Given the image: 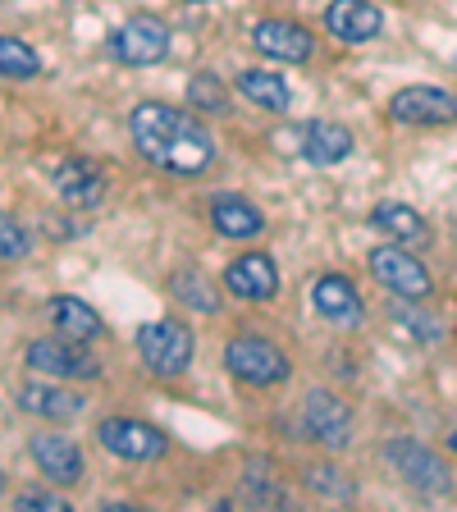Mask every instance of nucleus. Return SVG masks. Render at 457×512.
Instances as JSON below:
<instances>
[{
    "label": "nucleus",
    "instance_id": "nucleus-1",
    "mask_svg": "<svg viewBox=\"0 0 457 512\" xmlns=\"http://www.w3.org/2000/svg\"><path fill=\"white\" fill-rule=\"evenodd\" d=\"M128 128H133V142L138 151L165 174H179V179H197L215 165V138L202 119H192L188 110L160 106V101H142L133 115H128Z\"/></svg>",
    "mask_w": 457,
    "mask_h": 512
},
{
    "label": "nucleus",
    "instance_id": "nucleus-2",
    "mask_svg": "<svg viewBox=\"0 0 457 512\" xmlns=\"http://www.w3.org/2000/svg\"><path fill=\"white\" fill-rule=\"evenodd\" d=\"M192 348H197V339H192V330L183 320H151V325L138 330L142 362H147V371L160 375V380H174V375L188 371Z\"/></svg>",
    "mask_w": 457,
    "mask_h": 512
},
{
    "label": "nucleus",
    "instance_id": "nucleus-3",
    "mask_svg": "<svg viewBox=\"0 0 457 512\" xmlns=\"http://www.w3.org/2000/svg\"><path fill=\"white\" fill-rule=\"evenodd\" d=\"M224 366H229V375L243 384H252V389H266V384H279L288 380V357L279 343L261 339V334H238V339H229V348H224Z\"/></svg>",
    "mask_w": 457,
    "mask_h": 512
},
{
    "label": "nucleus",
    "instance_id": "nucleus-4",
    "mask_svg": "<svg viewBox=\"0 0 457 512\" xmlns=\"http://www.w3.org/2000/svg\"><path fill=\"white\" fill-rule=\"evenodd\" d=\"M371 275L380 279V288H389V293H394V298H403V302H426L430 293H435L430 270L421 266V261H416L403 243L371 247Z\"/></svg>",
    "mask_w": 457,
    "mask_h": 512
},
{
    "label": "nucleus",
    "instance_id": "nucleus-5",
    "mask_svg": "<svg viewBox=\"0 0 457 512\" xmlns=\"http://www.w3.org/2000/svg\"><path fill=\"white\" fill-rule=\"evenodd\" d=\"M384 458H389V467H394L398 476L412 485V490L426 494V499L453 494V476H448V467L439 462L435 448L416 444V439H394V444L384 448Z\"/></svg>",
    "mask_w": 457,
    "mask_h": 512
},
{
    "label": "nucleus",
    "instance_id": "nucleus-6",
    "mask_svg": "<svg viewBox=\"0 0 457 512\" xmlns=\"http://www.w3.org/2000/svg\"><path fill=\"white\" fill-rule=\"evenodd\" d=\"M96 439H101L106 453H115V458H124V462H156L170 453V439L160 435L156 426L138 421V416H106V421L96 426Z\"/></svg>",
    "mask_w": 457,
    "mask_h": 512
},
{
    "label": "nucleus",
    "instance_id": "nucleus-7",
    "mask_svg": "<svg viewBox=\"0 0 457 512\" xmlns=\"http://www.w3.org/2000/svg\"><path fill=\"white\" fill-rule=\"evenodd\" d=\"M110 55L128 69H147V64H160L170 55V28L151 14H138V19H128L124 28L110 32Z\"/></svg>",
    "mask_w": 457,
    "mask_h": 512
},
{
    "label": "nucleus",
    "instance_id": "nucleus-8",
    "mask_svg": "<svg viewBox=\"0 0 457 512\" xmlns=\"http://www.w3.org/2000/svg\"><path fill=\"white\" fill-rule=\"evenodd\" d=\"M389 115L412 128H444V124H457V96L444 92V87L412 83V87H403V92H394Z\"/></svg>",
    "mask_w": 457,
    "mask_h": 512
},
{
    "label": "nucleus",
    "instance_id": "nucleus-9",
    "mask_svg": "<svg viewBox=\"0 0 457 512\" xmlns=\"http://www.w3.org/2000/svg\"><path fill=\"white\" fill-rule=\"evenodd\" d=\"M28 366L37 375H51V380H96L101 362L87 357L74 339H37L28 343Z\"/></svg>",
    "mask_w": 457,
    "mask_h": 512
},
{
    "label": "nucleus",
    "instance_id": "nucleus-10",
    "mask_svg": "<svg viewBox=\"0 0 457 512\" xmlns=\"http://www.w3.org/2000/svg\"><path fill=\"white\" fill-rule=\"evenodd\" d=\"M302 426L316 444L325 448H348L352 444V407L339 394H325V389H311L307 403H302Z\"/></svg>",
    "mask_w": 457,
    "mask_h": 512
},
{
    "label": "nucleus",
    "instance_id": "nucleus-11",
    "mask_svg": "<svg viewBox=\"0 0 457 512\" xmlns=\"http://www.w3.org/2000/svg\"><path fill=\"white\" fill-rule=\"evenodd\" d=\"M28 453H32L37 471H42L51 485H78V480H83V471H87L83 448H78L69 435H32L28 439Z\"/></svg>",
    "mask_w": 457,
    "mask_h": 512
},
{
    "label": "nucleus",
    "instance_id": "nucleus-12",
    "mask_svg": "<svg viewBox=\"0 0 457 512\" xmlns=\"http://www.w3.org/2000/svg\"><path fill=\"white\" fill-rule=\"evenodd\" d=\"M252 46L270 60H284V64H307L316 42L302 23H288V19H261L252 23Z\"/></svg>",
    "mask_w": 457,
    "mask_h": 512
},
{
    "label": "nucleus",
    "instance_id": "nucleus-13",
    "mask_svg": "<svg viewBox=\"0 0 457 512\" xmlns=\"http://www.w3.org/2000/svg\"><path fill=\"white\" fill-rule=\"evenodd\" d=\"M311 302H316V311L330 320V325H343V330H357L366 320L362 293H357L352 279H343V275H320L316 288H311Z\"/></svg>",
    "mask_w": 457,
    "mask_h": 512
},
{
    "label": "nucleus",
    "instance_id": "nucleus-14",
    "mask_svg": "<svg viewBox=\"0 0 457 512\" xmlns=\"http://www.w3.org/2000/svg\"><path fill=\"white\" fill-rule=\"evenodd\" d=\"M224 288L243 302H270L279 293V270L266 252H247L224 270Z\"/></svg>",
    "mask_w": 457,
    "mask_h": 512
},
{
    "label": "nucleus",
    "instance_id": "nucleus-15",
    "mask_svg": "<svg viewBox=\"0 0 457 512\" xmlns=\"http://www.w3.org/2000/svg\"><path fill=\"white\" fill-rule=\"evenodd\" d=\"M55 188H60V197L74 206V211H87V206H96L106 197V170H101V160H92V156H74L55 170Z\"/></svg>",
    "mask_w": 457,
    "mask_h": 512
},
{
    "label": "nucleus",
    "instance_id": "nucleus-16",
    "mask_svg": "<svg viewBox=\"0 0 457 512\" xmlns=\"http://www.w3.org/2000/svg\"><path fill=\"white\" fill-rule=\"evenodd\" d=\"M325 28L339 37V42L357 46V42H375L384 28V14L380 5L371 0H330V10H325Z\"/></svg>",
    "mask_w": 457,
    "mask_h": 512
},
{
    "label": "nucleus",
    "instance_id": "nucleus-17",
    "mask_svg": "<svg viewBox=\"0 0 457 512\" xmlns=\"http://www.w3.org/2000/svg\"><path fill=\"white\" fill-rule=\"evenodd\" d=\"M298 151L311 160V165L330 170V165H339V160L352 156V133L343 124H330V119H311V124L302 128Z\"/></svg>",
    "mask_w": 457,
    "mask_h": 512
},
{
    "label": "nucleus",
    "instance_id": "nucleus-18",
    "mask_svg": "<svg viewBox=\"0 0 457 512\" xmlns=\"http://www.w3.org/2000/svg\"><path fill=\"white\" fill-rule=\"evenodd\" d=\"M19 407L32 416H46V421H74L83 412V398L64 384H51V380H32L19 389Z\"/></svg>",
    "mask_w": 457,
    "mask_h": 512
},
{
    "label": "nucleus",
    "instance_id": "nucleus-19",
    "mask_svg": "<svg viewBox=\"0 0 457 512\" xmlns=\"http://www.w3.org/2000/svg\"><path fill=\"white\" fill-rule=\"evenodd\" d=\"M46 316H51V325H55L60 339H74V343H92V339H101V330H106L101 311L87 307L83 298H51Z\"/></svg>",
    "mask_w": 457,
    "mask_h": 512
},
{
    "label": "nucleus",
    "instance_id": "nucleus-20",
    "mask_svg": "<svg viewBox=\"0 0 457 512\" xmlns=\"http://www.w3.org/2000/svg\"><path fill=\"white\" fill-rule=\"evenodd\" d=\"M371 224L380 229V234H389L394 243H403V247H421V243H430V229H426V220L412 211V206H403V202H380L371 211Z\"/></svg>",
    "mask_w": 457,
    "mask_h": 512
},
{
    "label": "nucleus",
    "instance_id": "nucleus-21",
    "mask_svg": "<svg viewBox=\"0 0 457 512\" xmlns=\"http://www.w3.org/2000/svg\"><path fill=\"white\" fill-rule=\"evenodd\" d=\"M238 92L252 101V106L270 110V115H284L293 106V87L275 74V69H243L238 74Z\"/></svg>",
    "mask_w": 457,
    "mask_h": 512
},
{
    "label": "nucleus",
    "instance_id": "nucleus-22",
    "mask_svg": "<svg viewBox=\"0 0 457 512\" xmlns=\"http://www.w3.org/2000/svg\"><path fill=\"white\" fill-rule=\"evenodd\" d=\"M211 224L220 238H256L266 229V215L256 211L247 197H220L211 206Z\"/></svg>",
    "mask_w": 457,
    "mask_h": 512
},
{
    "label": "nucleus",
    "instance_id": "nucleus-23",
    "mask_svg": "<svg viewBox=\"0 0 457 512\" xmlns=\"http://www.w3.org/2000/svg\"><path fill=\"white\" fill-rule=\"evenodd\" d=\"M174 298L183 302V307L202 311V316H211V311H220V288L211 284V279L202 275V270H179V275L170 279Z\"/></svg>",
    "mask_w": 457,
    "mask_h": 512
},
{
    "label": "nucleus",
    "instance_id": "nucleus-24",
    "mask_svg": "<svg viewBox=\"0 0 457 512\" xmlns=\"http://www.w3.org/2000/svg\"><path fill=\"white\" fill-rule=\"evenodd\" d=\"M42 74V55L19 37H0V78H37Z\"/></svg>",
    "mask_w": 457,
    "mask_h": 512
},
{
    "label": "nucleus",
    "instance_id": "nucleus-25",
    "mask_svg": "<svg viewBox=\"0 0 457 512\" xmlns=\"http://www.w3.org/2000/svg\"><path fill=\"white\" fill-rule=\"evenodd\" d=\"M307 490L316 494V499H339V503H348L352 494V480H343V471L339 467H325V462H316V467H307Z\"/></svg>",
    "mask_w": 457,
    "mask_h": 512
},
{
    "label": "nucleus",
    "instance_id": "nucleus-26",
    "mask_svg": "<svg viewBox=\"0 0 457 512\" xmlns=\"http://www.w3.org/2000/svg\"><path fill=\"white\" fill-rule=\"evenodd\" d=\"M188 101L197 110H206V115H224V110H229V87H224L215 74H192Z\"/></svg>",
    "mask_w": 457,
    "mask_h": 512
},
{
    "label": "nucleus",
    "instance_id": "nucleus-27",
    "mask_svg": "<svg viewBox=\"0 0 457 512\" xmlns=\"http://www.w3.org/2000/svg\"><path fill=\"white\" fill-rule=\"evenodd\" d=\"M32 252V234L14 215H0V261H23Z\"/></svg>",
    "mask_w": 457,
    "mask_h": 512
},
{
    "label": "nucleus",
    "instance_id": "nucleus-28",
    "mask_svg": "<svg viewBox=\"0 0 457 512\" xmlns=\"http://www.w3.org/2000/svg\"><path fill=\"white\" fill-rule=\"evenodd\" d=\"M394 316L403 320V325H407V330H412L421 343H435V339H444V325H439V320H430V316H416V311H407V307H403V311H394Z\"/></svg>",
    "mask_w": 457,
    "mask_h": 512
},
{
    "label": "nucleus",
    "instance_id": "nucleus-29",
    "mask_svg": "<svg viewBox=\"0 0 457 512\" xmlns=\"http://www.w3.org/2000/svg\"><path fill=\"white\" fill-rule=\"evenodd\" d=\"M60 512L64 508V499L60 494H51V490H23L19 499H14V512Z\"/></svg>",
    "mask_w": 457,
    "mask_h": 512
},
{
    "label": "nucleus",
    "instance_id": "nucleus-30",
    "mask_svg": "<svg viewBox=\"0 0 457 512\" xmlns=\"http://www.w3.org/2000/svg\"><path fill=\"white\" fill-rule=\"evenodd\" d=\"M0 494H5V471H0Z\"/></svg>",
    "mask_w": 457,
    "mask_h": 512
},
{
    "label": "nucleus",
    "instance_id": "nucleus-31",
    "mask_svg": "<svg viewBox=\"0 0 457 512\" xmlns=\"http://www.w3.org/2000/svg\"><path fill=\"white\" fill-rule=\"evenodd\" d=\"M448 444H453V448H457V435H448Z\"/></svg>",
    "mask_w": 457,
    "mask_h": 512
},
{
    "label": "nucleus",
    "instance_id": "nucleus-32",
    "mask_svg": "<svg viewBox=\"0 0 457 512\" xmlns=\"http://www.w3.org/2000/svg\"><path fill=\"white\" fill-rule=\"evenodd\" d=\"M192 5H202V0H192Z\"/></svg>",
    "mask_w": 457,
    "mask_h": 512
}]
</instances>
